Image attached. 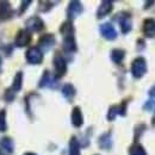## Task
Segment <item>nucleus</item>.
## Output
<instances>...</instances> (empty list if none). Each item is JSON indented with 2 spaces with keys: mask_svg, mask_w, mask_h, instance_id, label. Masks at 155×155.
<instances>
[{
  "mask_svg": "<svg viewBox=\"0 0 155 155\" xmlns=\"http://www.w3.org/2000/svg\"><path fill=\"white\" fill-rule=\"evenodd\" d=\"M69 155H80V144L74 136L69 141Z\"/></svg>",
  "mask_w": 155,
  "mask_h": 155,
  "instance_id": "obj_20",
  "label": "nucleus"
},
{
  "mask_svg": "<svg viewBox=\"0 0 155 155\" xmlns=\"http://www.w3.org/2000/svg\"><path fill=\"white\" fill-rule=\"evenodd\" d=\"M16 97V92L10 87V88H7L6 91H5V93H4V99L7 101V103H11V101H13V99Z\"/></svg>",
  "mask_w": 155,
  "mask_h": 155,
  "instance_id": "obj_26",
  "label": "nucleus"
},
{
  "mask_svg": "<svg viewBox=\"0 0 155 155\" xmlns=\"http://www.w3.org/2000/svg\"><path fill=\"white\" fill-rule=\"evenodd\" d=\"M63 50L67 51V53L77 51V43H75L74 36H72V37H64L63 38Z\"/></svg>",
  "mask_w": 155,
  "mask_h": 155,
  "instance_id": "obj_16",
  "label": "nucleus"
},
{
  "mask_svg": "<svg viewBox=\"0 0 155 155\" xmlns=\"http://www.w3.org/2000/svg\"><path fill=\"white\" fill-rule=\"evenodd\" d=\"M23 155H37V154H35V153H31V152H28V153H25V154H23Z\"/></svg>",
  "mask_w": 155,
  "mask_h": 155,
  "instance_id": "obj_31",
  "label": "nucleus"
},
{
  "mask_svg": "<svg viewBox=\"0 0 155 155\" xmlns=\"http://www.w3.org/2000/svg\"><path fill=\"white\" fill-rule=\"evenodd\" d=\"M149 94H150L152 97H155V86L150 90V91H149Z\"/></svg>",
  "mask_w": 155,
  "mask_h": 155,
  "instance_id": "obj_30",
  "label": "nucleus"
},
{
  "mask_svg": "<svg viewBox=\"0 0 155 155\" xmlns=\"http://www.w3.org/2000/svg\"><path fill=\"white\" fill-rule=\"evenodd\" d=\"M129 155H147L144 148L138 144V143H134L130 148H129Z\"/></svg>",
  "mask_w": 155,
  "mask_h": 155,
  "instance_id": "obj_22",
  "label": "nucleus"
},
{
  "mask_svg": "<svg viewBox=\"0 0 155 155\" xmlns=\"http://www.w3.org/2000/svg\"><path fill=\"white\" fill-rule=\"evenodd\" d=\"M26 30L29 32H39L44 29V21L37 16H34L25 21Z\"/></svg>",
  "mask_w": 155,
  "mask_h": 155,
  "instance_id": "obj_4",
  "label": "nucleus"
},
{
  "mask_svg": "<svg viewBox=\"0 0 155 155\" xmlns=\"http://www.w3.org/2000/svg\"><path fill=\"white\" fill-rule=\"evenodd\" d=\"M118 107H119V115L125 116V111H127V101H123L122 105L118 106Z\"/></svg>",
  "mask_w": 155,
  "mask_h": 155,
  "instance_id": "obj_28",
  "label": "nucleus"
},
{
  "mask_svg": "<svg viewBox=\"0 0 155 155\" xmlns=\"http://www.w3.org/2000/svg\"><path fill=\"white\" fill-rule=\"evenodd\" d=\"M82 11H84V7L80 1H71L68 5V8H67V16H68L69 20L74 19L82 13Z\"/></svg>",
  "mask_w": 155,
  "mask_h": 155,
  "instance_id": "obj_8",
  "label": "nucleus"
},
{
  "mask_svg": "<svg viewBox=\"0 0 155 155\" xmlns=\"http://www.w3.org/2000/svg\"><path fill=\"white\" fill-rule=\"evenodd\" d=\"M0 155H5V154H4V153H2V152H1V150H0Z\"/></svg>",
  "mask_w": 155,
  "mask_h": 155,
  "instance_id": "obj_33",
  "label": "nucleus"
},
{
  "mask_svg": "<svg viewBox=\"0 0 155 155\" xmlns=\"http://www.w3.org/2000/svg\"><path fill=\"white\" fill-rule=\"evenodd\" d=\"M99 146L103 149H106V150H109L111 148L112 141H111V134L110 133H106V134L100 136V138H99Z\"/></svg>",
  "mask_w": 155,
  "mask_h": 155,
  "instance_id": "obj_18",
  "label": "nucleus"
},
{
  "mask_svg": "<svg viewBox=\"0 0 155 155\" xmlns=\"http://www.w3.org/2000/svg\"><path fill=\"white\" fill-rule=\"evenodd\" d=\"M60 32L62 34L63 38L64 37H72L74 36V26L72 20H66L64 23H62L61 28H60Z\"/></svg>",
  "mask_w": 155,
  "mask_h": 155,
  "instance_id": "obj_13",
  "label": "nucleus"
},
{
  "mask_svg": "<svg viewBox=\"0 0 155 155\" xmlns=\"http://www.w3.org/2000/svg\"><path fill=\"white\" fill-rule=\"evenodd\" d=\"M31 42V32H29L28 30H19L17 32V36L15 38V44L19 48L26 47L28 44H30Z\"/></svg>",
  "mask_w": 155,
  "mask_h": 155,
  "instance_id": "obj_7",
  "label": "nucleus"
},
{
  "mask_svg": "<svg viewBox=\"0 0 155 155\" xmlns=\"http://www.w3.org/2000/svg\"><path fill=\"white\" fill-rule=\"evenodd\" d=\"M54 69H55V75L56 78H61L63 77L67 72V63L64 61V58H62V55L60 53H56L55 56H54Z\"/></svg>",
  "mask_w": 155,
  "mask_h": 155,
  "instance_id": "obj_2",
  "label": "nucleus"
},
{
  "mask_svg": "<svg viewBox=\"0 0 155 155\" xmlns=\"http://www.w3.org/2000/svg\"><path fill=\"white\" fill-rule=\"evenodd\" d=\"M13 16V10L8 1H0V19L7 20Z\"/></svg>",
  "mask_w": 155,
  "mask_h": 155,
  "instance_id": "obj_9",
  "label": "nucleus"
},
{
  "mask_svg": "<svg viewBox=\"0 0 155 155\" xmlns=\"http://www.w3.org/2000/svg\"><path fill=\"white\" fill-rule=\"evenodd\" d=\"M112 8H114V5H112L111 1H107V0L101 1V4L99 5L97 10V18H99V19L104 18L105 16H107L112 11Z\"/></svg>",
  "mask_w": 155,
  "mask_h": 155,
  "instance_id": "obj_10",
  "label": "nucleus"
},
{
  "mask_svg": "<svg viewBox=\"0 0 155 155\" xmlns=\"http://www.w3.org/2000/svg\"><path fill=\"white\" fill-rule=\"evenodd\" d=\"M51 81H53V79H51L50 73H49L48 71H45V72H44V74H43V75H42V78H41V80H39L38 86H39V87H45V86H49V85L51 84Z\"/></svg>",
  "mask_w": 155,
  "mask_h": 155,
  "instance_id": "obj_23",
  "label": "nucleus"
},
{
  "mask_svg": "<svg viewBox=\"0 0 155 155\" xmlns=\"http://www.w3.org/2000/svg\"><path fill=\"white\" fill-rule=\"evenodd\" d=\"M55 44V37L53 34H45L38 39V48L42 53L50 50Z\"/></svg>",
  "mask_w": 155,
  "mask_h": 155,
  "instance_id": "obj_5",
  "label": "nucleus"
},
{
  "mask_svg": "<svg viewBox=\"0 0 155 155\" xmlns=\"http://www.w3.org/2000/svg\"><path fill=\"white\" fill-rule=\"evenodd\" d=\"M25 58L30 64H39L43 61V53L38 47H32L26 51Z\"/></svg>",
  "mask_w": 155,
  "mask_h": 155,
  "instance_id": "obj_3",
  "label": "nucleus"
},
{
  "mask_svg": "<svg viewBox=\"0 0 155 155\" xmlns=\"http://www.w3.org/2000/svg\"><path fill=\"white\" fill-rule=\"evenodd\" d=\"M7 124H6V111L0 110V133L6 131Z\"/></svg>",
  "mask_w": 155,
  "mask_h": 155,
  "instance_id": "obj_24",
  "label": "nucleus"
},
{
  "mask_svg": "<svg viewBox=\"0 0 155 155\" xmlns=\"http://www.w3.org/2000/svg\"><path fill=\"white\" fill-rule=\"evenodd\" d=\"M143 34L147 37H154L155 36V19L148 18L143 23Z\"/></svg>",
  "mask_w": 155,
  "mask_h": 155,
  "instance_id": "obj_12",
  "label": "nucleus"
},
{
  "mask_svg": "<svg viewBox=\"0 0 155 155\" xmlns=\"http://www.w3.org/2000/svg\"><path fill=\"white\" fill-rule=\"evenodd\" d=\"M147 72V62L143 58H137L131 63V73L136 79L142 78Z\"/></svg>",
  "mask_w": 155,
  "mask_h": 155,
  "instance_id": "obj_1",
  "label": "nucleus"
},
{
  "mask_svg": "<svg viewBox=\"0 0 155 155\" xmlns=\"http://www.w3.org/2000/svg\"><path fill=\"white\" fill-rule=\"evenodd\" d=\"M31 4V1H23L21 2V6H20V10H19V15H21L26 8H28V6Z\"/></svg>",
  "mask_w": 155,
  "mask_h": 155,
  "instance_id": "obj_29",
  "label": "nucleus"
},
{
  "mask_svg": "<svg viewBox=\"0 0 155 155\" xmlns=\"http://www.w3.org/2000/svg\"><path fill=\"white\" fill-rule=\"evenodd\" d=\"M125 56V53L124 50L122 49H114L111 51V60L115 62V63H120L123 61V58Z\"/></svg>",
  "mask_w": 155,
  "mask_h": 155,
  "instance_id": "obj_21",
  "label": "nucleus"
},
{
  "mask_svg": "<svg viewBox=\"0 0 155 155\" xmlns=\"http://www.w3.org/2000/svg\"><path fill=\"white\" fill-rule=\"evenodd\" d=\"M75 87L72 85V84H66V85H63V87H62V94H63V97L66 98L67 100H69V101H72L73 100V98L75 97Z\"/></svg>",
  "mask_w": 155,
  "mask_h": 155,
  "instance_id": "obj_15",
  "label": "nucleus"
},
{
  "mask_svg": "<svg viewBox=\"0 0 155 155\" xmlns=\"http://www.w3.org/2000/svg\"><path fill=\"white\" fill-rule=\"evenodd\" d=\"M1 66H2V60H1V58H0V73H1V69H2Z\"/></svg>",
  "mask_w": 155,
  "mask_h": 155,
  "instance_id": "obj_32",
  "label": "nucleus"
},
{
  "mask_svg": "<svg viewBox=\"0 0 155 155\" xmlns=\"http://www.w3.org/2000/svg\"><path fill=\"white\" fill-rule=\"evenodd\" d=\"M99 30H100L101 36H103L104 38L109 39V41H114V39L117 37L116 29H115L114 25L110 24V23H104V24H101L100 28H99Z\"/></svg>",
  "mask_w": 155,
  "mask_h": 155,
  "instance_id": "obj_6",
  "label": "nucleus"
},
{
  "mask_svg": "<svg viewBox=\"0 0 155 155\" xmlns=\"http://www.w3.org/2000/svg\"><path fill=\"white\" fill-rule=\"evenodd\" d=\"M0 147L1 149H4V152L11 154L15 150V142L11 137H2L0 140Z\"/></svg>",
  "mask_w": 155,
  "mask_h": 155,
  "instance_id": "obj_14",
  "label": "nucleus"
},
{
  "mask_svg": "<svg viewBox=\"0 0 155 155\" xmlns=\"http://www.w3.org/2000/svg\"><path fill=\"white\" fill-rule=\"evenodd\" d=\"M119 24H120V30L123 34H127L131 30V20H130V17L129 15L127 16H122L119 18Z\"/></svg>",
  "mask_w": 155,
  "mask_h": 155,
  "instance_id": "obj_17",
  "label": "nucleus"
},
{
  "mask_svg": "<svg viewBox=\"0 0 155 155\" xmlns=\"http://www.w3.org/2000/svg\"><path fill=\"white\" fill-rule=\"evenodd\" d=\"M117 115H119V107L116 106V105H114V106H111V107L109 109L107 119H109V120H114V119L116 118Z\"/></svg>",
  "mask_w": 155,
  "mask_h": 155,
  "instance_id": "obj_25",
  "label": "nucleus"
},
{
  "mask_svg": "<svg viewBox=\"0 0 155 155\" xmlns=\"http://www.w3.org/2000/svg\"><path fill=\"white\" fill-rule=\"evenodd\" d=\"M72 124L75 127V128H80L82 124H84V117H82V112H81V109L79 106H75L72 111Z\"/></svg>",
  "mask_w": 155,
  "mask_h": 155,
  "instance_id": "obj_11",
  "label": "nucleus"
},
{
  "mask_svg": "<svg viewBox=\"0 0 155 155\" xmlns=\"http://www.w3.org/2000/svg\"><path fill=\"white\" fill-rule=\"evenodd\" d=\"M144 109L146 110H149V111H155V101H148L146 105H144Z\"/></svg>",
  "mask_w": 155,
  "mask_h": 155,
  "instance_id": "obj_27",
  "label": "nucleus"
},
{
  "mask_svg": "<svg viewBox=\"0 0 155 155\" xmlns=\"http://www.w3.org/2000/svg\"><path fill=\"white\" fill-rule=\"evenodd\" d=\"M21 87H23V73L18 72L15 75V78H13V82H12L11 88L17 93V92H19L20 90H21Z\"/></svg>",
  "mask_w": 155,
  "mask_h": 155,
  "instance_id": "obj_19",
  "label": "nucleus"
}]
</instances>
